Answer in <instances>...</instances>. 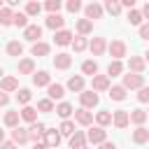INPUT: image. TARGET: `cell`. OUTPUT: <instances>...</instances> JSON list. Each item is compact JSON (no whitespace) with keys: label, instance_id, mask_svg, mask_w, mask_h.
<instances>
[{"label":"cell","instance_id":"obj_1","mask_svg":"<svg viewBox=\"0 0 149 149\" xmlns=\"http://www.w3.org/2000/svg\"><path fill=\"white\" fill-rule=\"evenodd\" d=\"M126 91L128 88H144V74H135V72H128L123 74V84H121Z\"/></svg>","mask_w":149,"mask_h":149},{"label":"cell","instance_id":"obj_2","mask_svg":"<svg viewBox=\"0 0 149 149\" xmlns=\"http://www.w3.org/2000/svg\"><path fill=\"white\" fill-rule=\"evenodd\" d=\"M126 49H128V47H126V42H123V40H112V42H109V47H107V51L112 54V58H114V61H121V58L126 56Z\"/></svg>","mask_w":149,"mask_h":149},{"label":"cell","instance_id":"obj_3","mask_svg":"<svg viewBox=\"0 0 149 149\" xmlns=\"http://www.w3.org/2000/svg\"><path fill=\"white\" fill-rule=\"evenodd\" d=\"M79 102H81V107H84V109H93V107L100 102V98H98V93L91 88V91L79 93Z\"/></svg>","mask_w":149,"mask_h":149},{"label":"cell","instance_id":"obj_4","mask_svg":"<svg viewBox=\"0 0 149 149\" xmlns=\"http://www.w3.org/2000/svg\"><path fill=\"white\" fill-rule=\"evenodd\" d=\"M47 130H49V128H47L44 123H40V121H37V123H33V126L28 128V133H30V142H33V144H37V142H44V135H47Z\"/></svg>","mask_w":149,"mask_h":149},{"label":"cell","instance_id":"obj_5","mask_svg":"<svg viewBox=\"0 0 149 149\" xmlns=\"http://www.w3.org/2000/svg\"><path fill=\"white\" fill-rule=\"evenodd\" d=\"M86 137H88V142H93V144H102V142H107V130L100 128V126H95V128H91V130L86 133Z\"/></svg>","mask_w":149,"mask_h":149},{"label":"cell","instance_id":"obj_6","mask_svg":"<svg viewBox=\"0 0 149 149\" xmlns=\"http://www.w3.org/2000/svg\"><path fill=\"white\" fill-rule=\"evenodd\" d=\"M102 12H105V7H102V5H98V2H91V5H86V7H84V14H86V19H88V21L102 19Z\"/></svg>","mask_w":149,"mask_h":149},{"label":"cell","instance_id":"obj_7","mask_svg":"<svg viewBox=\"0 0 149 149\" xmlns=\"http://www.w3.org/2000/svg\"><path fill=\"white\" fill-rule=\"evenodd\" d=\"M40 37H42V28H40L37 23H30V26L23 30V40H28V42H33V44H37Z\"/></svg>","mask_w":149,"mask_h":149},{"label":"cell","instance_id":"obj_8","mask_svg":"<svg viewBox=\"0 0 149 149\" xmlns=\"http://www.w3.org/2000/svg\"><path fill=\"white\" fill-rule=\"evenodd\" d=\"M44 23H47V28H51L54 33H58V30H65V28H63V26H65V19H63L61 14H49Z\"/></svg>","mask_w":149,"mask_h":149},{"label":"cell","instance_id":"obj_9","mask_svg":"<svg viewBox=\"0 0 149 149\" xmlns=\"http://www.w3.org/2000/svg\"><path fill=\"white\" fill-rule=\"evenodd\" d=\"M144 68H147V61H144L142 56H130V58H128V70H130V72L142 74Z\"/></svg>","mask_w":149,"mask_h":149},{"label":"cell","instance_id":"obj_10","mask_svg":"<svg viewBox=\"0 0 149 149\" xmlns=\"http://www.w3.org/2000/svg\"><path fill=\"white\" fill-rule=\"evenodd\" d=\"M33 84H35L37 88H42V86H47V88H49L54 81H51V74H49L47 70H40V72H35V74H33Z\"/></svg>","mask_w":149,"mask_h":149},{"label":"cell","instance_id":"obj_11","mask_svg":"<svg viewBox=\"0 0 149 149\" xmlns=\"http://www.w3.org/2000/svg\"><path fill=\"white\" fill-rule=\"evenodd\" d=\"M107 47H109V44L105 42V37H93V40H91V44H88V49H91V54H93V56H102Z\"/></svg>","mask_w":149,"mask_h":149},{"label":"cell","instance_id":"obj_12","mask_svg":"<svg viewBox=\"0 0 149 149\" xmlns=\"http://www.w3.org/2000/svg\"><path fill=\"white\" fill-rule=\"evenodd\" d=\"M70 65H72V56H70V54H63V51H61V54L54 56V68H56V70H68Z\"/></svg>","mask_w":149,"mask_h":149},{"label":"cell","instance_id":"obj_13","mask_svg":"<svg viewBox=\"0 0 149 149\" xmlns=\"http://www.w3.org/2000/svg\"><path fill=\"white\" fill-rule=\"evenodd\" d=\"M84 84H86V81H84V77H81V74H72V77L68 79V88H70L72 93H84V91H86V88H84Z\"/></svg>","mask_w":149,"mask_h":149},{"label":"cell","instance_id":"obj_14","mask_svg":"<svg viewBox=\"0 0 149 149\" xmlns=\"http://www.w3.org/2000/svg\"><path fill=\"white\" fill-rule=\"evenodd\" d=\"M54 42H56L58 47H68V44L74 42V35H72L70 30H58V33L54 35Z\"/></svg>","mask_w":149,"mask_h":149},{"label":"cell","instance_id":"obj_15","mask_svg":"<svg viewBox=\"0 0 149 149\" xmlns=\"http://www.w3.org/2000/svg\"><path fill=\"white\" fill-rule=\"evenodd\" d=\"M91 86H93V91H109V77L107 74H95L91 79Z\"/></svg>","mask_w":149,"mask_h":149},{"label":"cell","instance_id":"obj_16","mask_svg":"<svg viewBox=\"0 0 149 149\" xmlns=\"http://www.w3.org/2000/svg\"><path fill=\"white\" fill-rule=\"evenodd\" d=\"M74 121H77L79 126H91V123H93V114H91L88 109H84V107H81V109H77V112H74Z\"/></svg>","mask_w":149,"mask_h":149},{"label":"cell","instance_id":"obj_17","mask_svg":"<svg viewBox=\"0 0 149 149\" xmlns=\"http://www.w3.org/2000/svg\"><path fill=\"white\" fill-rule=\"evenodd\" d=\"M128 123H130V112L116 109V112H114V126H116V128H126Z\"/></svg>","mask_w":149,"mask_h":149},{"label":"cell","instance_id":"obj_18","mask_svg":"<svg viewBox=\"0 0 149 149\" xmlns=\"http://www.w3.org/2000/svg\"><path fill=\"white\" fill-rule=\"evenodd\" d=\"M61 130H56V128H49L47 130V135H44V142L49 144V147H54V149H58V144H61Z\"/></svg>","mask_w":149,"mask_h":149},{"label":"cell","instance_id":"obj_19","mask_svg":"<svg viewBox=\"0 0 149 149\" xmlns=\"http://www.w3.org/2000/svg\"><path fill=\"white\" fill-rule=\"evenodd\" d=\"M95 123H98L100 128H105V126L114 123V114H112V112H107V109H100V112L95 114Z\"/></svg>","mask_w":149,"mask_h":149},{"label":"cell","instance_id":"obj_20","mask_svg":"<svg viewBox=\"0 0 149 149\" xmlns=\"http://www.w3.org/2000/svg\"><path fill=\"white\" fill-rule=\"evenodd\" d=\"M133 142H135V144H147V142H149V130H147L144 126H137V128L133 130Z\"/></svg>","mask_w":149,"mask_h":149},{"label":"cell","instance_id":"obj_21","mask_svg":"<svg viewBox=\"0 0 149 149\" xmlns=\"http://www.w3.org/2000/svg\"><path fill=\"white\" fill-rule=\"evenodd\" d=\"M86 133H81V130H77L72 137H70V149H84L86 147Z\"/></svg>","mask_w":149,"mask_h":149},{"label":"cell","instance_id":"obj_22","mask_svg":"<svg viewBox=\"0 0 149 149\" xmlns=\"http://www.w3.org/2000/svg\"><path fill=\"white\" fill-rule=\"evenodd\" d=\"M19 74H35V61L33 58H21L19 61Z\"/></svg>","mask_w":149,"mask_h":149},{"label":"cell","instance_id":"obj_23","mask_svg":"<svg viewBox=\"0 0 149 149\" xmlns=\"http://www.w3.org/2000/svg\"><path fill=\"white\" fill-rule=\"evenodd\" d=\"M0 88L5 91V93H9V91H19V79L16 77H2V81H0Z\"/></svg>","mask_w":149,"mask_h":149},{"label":"cell","instance_id":"obj_24","mask_svg":"<svg viewBox=\"0 0 149 149\" xmlns=\"http://www.w3.org/2000/svg\"><path fill=\"white\" fill-rule=\"evenodd\" d=\"M2 121H5V126H7V128H19L21 112H12V109H9V112H5V119H2Z\"/></svg>","mask_w":149,"mask_h":149},{"label":"cell","instance_id":"obj_25","mask_svg":"<svg viewBox=\"0 0 149 149\" xmlns=\"http://www.w3.org/2000/svg\"><path fill=\"white\" fill-rule=\"evenodd\" d=\"M12 140H14L16 144H26V142H30V133H28L26 128H14V130H12Z\"/></svg>","mask_w":149,"mask_h":149},{"label":"cell","instance_id":"obj_26","mask_svg":"<svg viewBox=\"0 0 149 149\" xmlns=\"http://www.w3.org/2000/svg\"><path fill=\"white\" fill-rule=\"evenodd\" d=\"M5 51H7V56H21L23 54V44L19 40H12V42H7Z\"/></svg>","mask_w":149,"mask_h":149},{"label":"cell","instance_id":"obj_27","mask_svg":"<svg viewBox=\"0 0 149 149\" xmlns=\"http://www.w3.org/2000/svg\"><path fill=\"white\" fill-rule=\"evenodd\" d=\"M49 51H51V47H49L47 42H37V44H33V49H30V54H33V56H37V58L49 56Z\"/></svg>","mask_w":149,"mask_h":149},{"label":"cell","instance_id":"obj_28","mask_svg":"<svg viewBox=\"0 0 149 149\" xmlns=\"http://www.w3.org/2000/svg\"><path fill=\"white\" fill-rule=\"evenodd\" d=\"M56 114H58L63 121H68V119H70V114H74V109H72V105H70V102H58Z\"/></svg>","mask_w":149,"mask_h":149},{"label":"cell","instance_id":"obj_29","mask_svg":"<svg viewBox=\"0 0 149 149\" xmlns=\"http://www.w3.org/2000/svg\"><path fill=\"white\" fill-rule=\"evenodd\" d=\"M21 119H23V121H28L30 126H33V123H37V109H35V107H30V105H28V107H23V109H21Z\"/></svg>","mask_w":149,"mask_h":149},{"label":"cell","instance_id":"obj_30","mask_svg":"<svg viewBox=\"0 0 149 149\" xmlns=\"http://www.w3.org/2000/svg\"><path fill=\"white\" fill-rule=\"evenodd\" d=\"M0 23H2V26H12V23H14V12H12V7H0Z\"/></svg>","mask_w":149,"mask_h":149},{"label":"cell","instance_id":"obj_31","mask_svg":"<svg viewBox=\"0 0 149 149\" xmlns=\"http://www.w3.org/2000/svg\"><path fill=\"white\" fill-rule=\"evenodd\" d=\"M147 116H149V112H144V109H133V112H130V123L142 126V123L147 121Z\"/></svg>","mask_w":149,"mask_h":149},{"label":"cell","instance_id":"obj_32","mask_svg":"<svg viewBox=\"0 0 149 149\" xmlns=\"http://www.w3.org/2000/svg\"><path fill=\"white\" fill-rule=\"evenodd\" d=\"M91 30H93V21H88V19H79V21H77V33H79L81 37L88 35Z\"/></svg>","mask_w":149,"mask_h":149},{"label":"cell","instance_id":"obj_33","mask_svg":"<svg viewBox=\"0 0 149 149\" xmlns=\"http://www.w3.org/2000/svg\"><path fill=\"white\" fill-rule=\"evenodd\" d=\"M81 72L93 79V77L98 74V63H95V61H84V63H81Z\"/></svg>","mask_w":149,"mask_h":149},{"label":"cell","instance_id":"obj_34","mask_svg":"<svg viewBox=\"0 0 149 149\" xmlns=\"http://www.w3.org/2000/svg\"><path fill=\"white\" fill-rule=\"evenodd\" d=\"M47 93H49V98H51V100H61V98L65 95V88H63L61 84H51V86L47 88Z\"/></svg>","mask_w":149,"mask_h":149},{"label":"cell","instance_id":"obj_35","mask_svg":"<svg viewBox=\"0 0 149 149\" xmlns=\"http://www.w3.org/2000/svg\"><path fill=\"white\" fill-rule=\"evenodd\" d=\"M142 19H144L142 9H130L128 12V23L130 26H142Z\"/></svg>","mask_w":149,"mask_h":149},{"label":"cell","instance_id":"obj_36","mask_svg":"<svg viewBox=\"0 0 149 149\" xmlns=\"http://www.w3.org/2000/svg\"><path fill=\"white\" fill-rule=\"evenodd\" d=\"M121 72H123V63L121 61H112L107 65V77H119Z\"/></svg>","mask_w":149,"mask_h":149},{"label":"cell","instance_id":"obj_37","mask_svg":"<svg viewBox=\"0 0 149 149\" xmlns=\"http://www.w3.org/2000/svg\"><path fill=\"white\" fill-rule=\"evenodd\" d=\"M30 98H33V93H30V88H19V93H16V102H19V105H23V107H28V102H30Z\"/></svg>","mask_w":149,"mask_h":149},{"label":"cell","instance_id":"obj_38","mask_svg":"<svg viewBox=\"0 0 149 149\" xmlns=\"http://www.w3.org/2000/svg\"><path fill=\"white\" fill-rule=\"evenodd\" d=\"M37 109H40V112H44V114L56 112V107H54V100H51V98H42V100H37Z\"/></svg>","mask_w":149,"mask_h":149},{"label":"cell","instance_id":"obj_39","mask_svg":"<svg viewBox=\"0 0 149 149\" xmlns=\"http://www.w3.org/2000/svg\"><path fill=\"white\" fill-rule=\"evenodd\" d=\"M14 26L26 30V28L30 26V23H28V14H26V12H16V14H14Z\"/></svg>","mask_w":149,"mask_h":149},{"label":"cell","instance_id":"obj_40","mask_svg":"<svg viewBox=\"0 0 149 149\" xmlns=\"http://www.w3.org/2000/svg\"><path fill=\"white\" fill-rule=\"evenodd\" d=\"M109 98L116 100V102L126 100V88H123V86H112V88H109Z\"/></svg>","mask_w":149,"mask_h":149},{"label":"cell","instance_id":"obj_41","mask_svg":"<svg viewBox=\"0 0 149 149\" xmlns=\"http://www.w3.org/2000/svg\"><path fill=\"white\" fill-rule=\"evenodd\" d=\"M58 130H61V135H65V137H72V135L77 133V130H74V123H72L70 119H68V121H63V123L58 126Z\"/></svg>","mask_w":149,"mask_h":149},{"label":"cell","instance_id":"obj_42","mask_svg":"<svg viewBox=\"0 0 149 149\" xmlns=\"http://www.w3.org/2000/svg\"><path fill=\"white\" fill-rule=\"evenodd\" d=\"M105 9H107L112 16H119L123 7H121V2H116V0H107V2H105Z\"/></svg>","mask_w":149,"mask_h":149},{"label":"cell","instance_id":"obj_43","mask_svg":"<svg viewBox=\"0 0 149 149\" xmlns=\"http://www.w3.org/2000/svg\"><path fill=\"white\" fill-rule=\"evenodd\" d=\"M88 44H91V42H86V37H81V35H77V37H74V42H72V49H74V51L79 54V51H84V49H86Z\"/></svg>","mask_w":149,"mask_h":149},{"label":"cell","instance_id":"obj_44","mask_svg":"<svg viewBox=\"0 0 149 149\" xmlns=\"http://www.w3.org/2000/svg\"><path fill=\"white\" fill-rule=\"evenodd\" d=\"M44 9H47L49 14H58V9H61V0H47V2H44Z\"/></svg>","mask_w":149,"mask_h":149},{"label":"cell","instance_id":"obj_45","mask_svg":"<svg viewBox=\"0 0 149 149\" xmlns=\"http://www.w3.org/2000/svg\"><path fill=\"white\" fill-rule=\"evenodd\" d=\"M40 12H42V5H40V2H28V5H26V14H28V16H37Z\"/></svg>","mask_w":149,"mask_h":149},{"label":"cell","instance_id":"obj_46","mask_svg":"<svg viewBox=\"0 0 149 149\" xmlns=\"http://www.w3.org/2000/svg\"><path fill=\"white\" fill-rule=\"evenodd\" d=\"M65 9L72 12V14H77V12L81 9V2H79V0H68V2H65Z\"/></svg>","mask_w":149,"mask_h":149},{"label":"cell","instance_id":"obj_47","mask_svg":"<svg viewBox=\"0 0 149 149\" xmlns=\"http://www.w3.org/2000/svg\"><path fill=\"white\" fill-rule=\"evenodd\" d=\"M137 100H140V102H149V86L140 88V93H137Z\"/></svg>","mask_w":149,"mask_h":149},{"label":"cell","instance_id":"obj_48","mask_svg":"<svg viewBox=\"0 0 149 149\" xmlns=\"http://www.w3.org/2000/svg\"><path fill=\"white\" fill-rule=\"evenodd\" d=\"M140 37L149 42V23H142V26H140Z\"/></svg>","mask_w":149,"mask_h":149},{"label":"cell","instance_id":"obj_49","mask_svg":"<svg viewBox=\"0 0 149 149\" xmlns=\"http://www.w3.org/2000/svg\"><path fill=\"white\" fill-rule=\"evenodd\" d=\"M0 149H19V144H16L14 140H2V144H0Z\"/></svg>","mask_w":149,"mask_h":149},{"label":"cell","instance_id":"obj_50","mask_svg":"<svg viewBox=\"0 0 149 149\" xmlns=\"http://www.w3.org/2000/svg\"><path fill=\"white\" fill-rule=\"evenodd\" d=\"M121 7H126L130 12V9H135V0H121Z\"/></svg>","mask_w":149,"mask_h":149},{"label":"cell","instance_id":"obj_51","mask_svg":"<svg viewBox=\"0 0 149 149\" xmlns=\"http://www.w3.org/2000/svg\"><path fill=\"white\" fill-rule=\"evenodd\" d=\"M7 102H9V95H7V93H0V105L7 107Z\"/></svg>","mask_w":149,"mask_h":149},{"label":"cell","instance_id":"obj_52","mask_svg":"<svg viewBox=\"0 0 149 149\" xmlns=\"http://www.w3.org/2000/svg\"><path fill=\"white\" fill-rule=\"evenodd\" d=\"M100 149H116V144H114V142H102Z\"/></svg>","mask_w":149,"mask_h":149},{"label":"cell","instance_id":"obj_53","mask_svg":"<svg viewBox=\"0 0 149 149\" xmlns=\"http://www.w3.org/2000/svg\"><path fill=\"white\" fill-rule=\"evenodd\" d=\"M33 149H49V144L47 142H37V144H33Z\"/></svg>","mask_w":149,"mask_h":149},{"label":"cell","instance_id":"obj_54","mask_svg":"<svg viewBox=\"0 0 149 149\" xmlns=\"http://www.w3.org/2000/svg\"><path fill=\"white\" fill-rule=\"evenodd\" d=\"M142 14H144V19H149V2H144V7H142Z\"/></svg>","mask_w":149,"mask_h":149},{"label":"cell","instance_id":"obj_55","mask_svg":"<svg viewBox=\"0 0 149 149\" xmlns=\"http://www.w3.org/2000/svg\"><path fill=\"white\" fill-rule=\"evenodd\" d=\"M144 61H147V63H149V51H147V54H144Z\"/></svg>","mask_w":149,"mask_h":149},{"label":"cell","instance_id":"obj_56","mask_svg":"<svg viewBox=\"0 0 149 149\" xmlns=\"http://www.w3.org/2000/svg\"><path fill=\"white\" fill-rule=\"evenodd\" d=\"M84 149H86V147H84Z\"/></svg>","mask_w":149,"mask_h":149}]
</instances>
